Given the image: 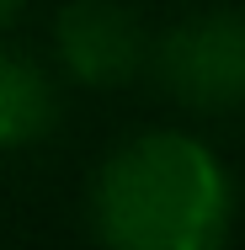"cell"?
<instances>
[{
  "mask_svg": "<svg viewBox=\"0 0 245 250\" xmlns=\"http://www.w3.org/2000/svg\"><path fill=\"white\" fill-rule=\"evenodd\" d=\"M229 192L213 154L181 133L134 139L101 170L96 224L128 250H202L224 234Z\"/></svg>",
  "mask_w": 245,
  "mask_h": 250,
  "instance_id": "obj_1",
  "label": "cell"
},
{
  "mask_svg": "<svg viewBox=\"0 0 245 250\" xmlns=\"http://www.w3.org/2000/svg\"><path fill=\"white\" fill-rule=\"evenodd\" d=\"M171 91L192 106H229L245 96V21L240 16H197L176 27L160 48Z\"/></svg>",
  "mask_w": 245,
  "mask_h": 250,
  "instance_id": "obj_2",
  "label": "cell"
},
{
  "mask_svg": "<svg viewBox=\"0 0 245 250\" xmlns=\"http://www.w3.org/2000/svg\"><path fill=\"white\" fill-rule=\"evenodd\" d=\"M59 48L64 64L86 80V85H117L139 69V27L128 11L107 5V0H80L59 16Z\"/></svg>",
  "mask_w": 245,
  "mask_h": 250,
  "instance_id": "obj_3",
  "label": "cell"
},
{
  "mask_svg": "<svg viewBox=\"0 0 245 250\" xmlns=\"http://www.w3.org/2000/svg\"><path fill=\"white\" fill-rule=\"evenodd\" d=\"M53 123V96L38 69L0 59V144H27Z\"/></svg>",
  "mask_w": 245,
  "mask_h": 250,
  "instance_id": "obj_4",
  "label": "cell"
},
{
  "mask_svg": "<svg viewBox=\"0 0 245 250\" xmlns=\"http://www.w3.org/2000/svg\"><path fill=\"white\" fill-rule=\"evenodd\" d=\"M5 5H11V0H0V11H5Z\"/></svg>",
  "mask_w": 245,
  "mask_h": 250,
  "instance_id": "obj_5",
  "label": "cell"
}]
</instances>
